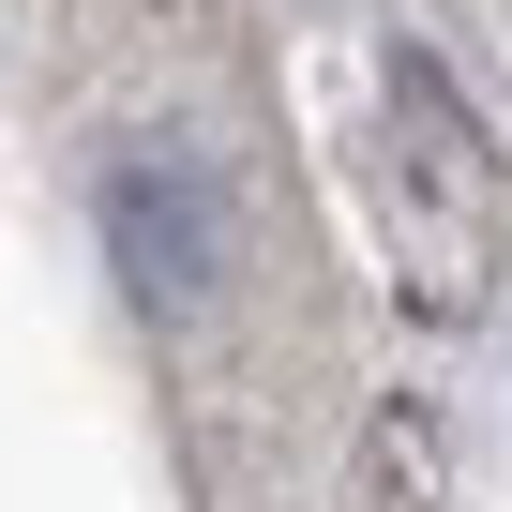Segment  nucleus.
<instances>
[{"label": "nucleus", "mask_w": 512, "mask_h": 512, "mask_svg": "<svg viewBox=\"0 0 512 512\" xmlns=\"http://www.w3.org/2000/svg\"><path fill=\"white\" fill-rule=\"evenodd\" d=\"M106 256H121V287H136L151 317H211V287H226V211H211V166L136 151V166L106 181Z\"/></svg>", "instance_id": "2"}, {"label": "nucleus", "mask_w": 512, "mask_h": 512, "mask_svg": "<svg viewBox=\"0 0 512 512\" xmlns=\"http://www.w3.org/2000/svg\"><path fill=\"white\" fill-rule=\"evenodd\" d=\"M377 211H392V256L437 317H467L497 287V166H482V121L452 106V76L422 46L377 76Z\"/></svg>", "instance_id": "1"}, {"label": "nucleus", "mask_w": 512, "mask_h": 512, "mask_svg": "<svg viewBox=\"0 0 512 512\" xmlns=\"http://www.w3.org/2000/svg\"><path fill=\"white\" fill-rule=\"evenodd\" d=\"M347 512H452V452L422 407H377L362 452H347Z\"/></svg>", "instance_id": "3"}]
</instances>
